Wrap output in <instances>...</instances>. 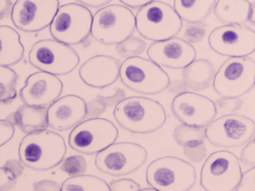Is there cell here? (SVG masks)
<instances>
[{
	"mask_svg": "<svg viewBox=\"0 0 255 191\" xmlns=\"http://www.w3.org/2000/svg\"><path fill=\"white\" fill-rule=\"evenodd\" d=\"M65 139L56 131L44 129L26 134L18 148L19 159L24 167L46 171L57 167L65 159Z\"/></svg>",
	"mask_w": 255,
	"mask_h": 191,
	"instance_id": "1",
	"label": "cell"
},
{
	"mask_svg": "<svg viewBox=\"0 0 255 191\" xmlns=\"http://www.w3.org/2000/svg\"><path fill=\"white\" fill-rule=\"evenodd\" d=\"M116 122L133 134H149L160 129L165 121L163 106L144 96H130L121 100L113 112Z\"/></svg>",
	"mask_w": 255,
	"mask_h": 191,
	"instance_id": "2",
	"label": "cell"
},
{
	"mask_svg": "<svg viewBox=\"0 0 255 191\" xmlns=\"http://www.w3.org/2000/svg\"><path fill=\"white\" fill-rule=\"evenodd\" d=\"M146 181L159 191H189L196 184V171L192 164L181 158L162 157L149 164Z\"/></svg>",
	"mask_w": 255,
	"mask_h": 191,
	"instance_id": "3",
	"label": "cell"
},
{
	"mask_svg": "<svg viewBox=\"0 0 255 191\" xmlns=\"http://www.w3.org/2000/svg\"><path fill=\"white\" fill-rule=\"evenodd\" d=\"M120 79L125 87L143 95H156L168 89L169 76L150 59L133 57L121 64Z\"/></svg>",
	"mask_w": 255,
	"mask_h": 191,
	"instance_id": "4",
	"label": "cell"
},
{
	"mask_svg": "<svg viewBox=\"0 0 255 191\" xmlns=\"http://www.w3.org/2000/svg\"><path fill=\"white\" fill-rule=\"evenodd\" d=\"M135 20L140 35L153 42L175 37L183 28L182 19L174 7L158 0L139 8Z\"/></svg>",
	"mask_w": 255,
	"mask_h": 191,
	"instance_id": "5",
	"label": "cell"
},
{
	"mask_svg": "<svg viewBox=\"0 0 255 191\" xmlns=\"http://www.w3.org/2000/svg\"><path fill=\"white\" fill-rule=\"evenodd\" d=\"M136 28L135 16L122 4L102 7L93 16L92 36L106 45H118L133 34Z\"/></svg>",
	"mask_w": 255,
	"mask_h": 191,
	"instance_id": "6",
	"label": "cell"
},
{
	"mask_svg": "<svg viewBox=\"0 0 255 191\" xmlns=\"http://www.w3.org/2000/svg\"><path fill=\"white\" fill-rule=\"evenodd\" d=\"M255 85V61L249 56L234 57L224 61L213 84L218 95L233 98H240Z\"/></svg>",
	"mask_w": 255,
	"mask_h": 191,
	"instance_id": "7",
	"label": "cell"
},
{
	"mask_svg": "<svg viewBox=\"0 0 255 191\" xmlns=\"http://www.w3.org/2000/svg\"><path fill=\"white\" fill-rule=\"evenodd\" d=\"M93 16L86 6L68 3L60 6L51 25L50 34L55 40L69 46L83 43L92 34Z\"/></svg>",
	"mask_w": 255,
	"mask_h": 191,
	"instance_id": "8",
	"label": "cell"
},
{
	"mask_svg": "<svg viewBox=\"0 0 255 191\" xmlns=\"http://www.w3.org/2000/svg\"><path fill=\"white\" fill-rule=\"evenodd\" d=\"M242 176L237 155L228 151H218L212 153L203 164L200 184L205 191H235Z\"/></svg>",
	"mask_w": 255,
	"mask_h": 191,
	"instance_id": "9",
	"label": "cell"
},
{
	"mask_svg": "<svg viewBox=\"0 0 255 191\" xmlns=\"http://www.w3.org/2000/svg\"><path fill=\"white\" fill-rule=\"evenodd\" d=\"M80 61L74 48L55 39L36 42L29 53V61L32 67L56 76L69 74L77 68Z\"/></svg>",
	"mask_w": 255,
	"mask_h": 191,
	"instance_id": "10",
	"label": "cell"
},
{
	"mask_svg": "<svg viewBox=\"0 0 255 191\" xmlns=\"http://www.w3.org/2000/svg\"><path fill=\"white\" fill-rule=\"evenodd\" d=\"M119 129L111 121L104 118H91L83 121L70 133V147L84 155L98 154L116 143Z\"/></svg>",
	"mask_w": 255,
	"mask_h": 191,
	"instance_id": "11",
	"label": "cell"
},
{
	"mask_svg": "<svg viewBox=\"0 0 255 191\" xmlns=\"http://www.w3.org/2000/svg\"><path fill=\"white\" fill-rule=\"evenodd\" d=\"M147 158V151L141 145L119 142L97 154L95 165L102 173L118 177L137 171L145 164Z\"/></svg>",
	"mask_w": 255,
	"mask_h": 191,
	"instance_id": "12",
	"label": "cell"
},
{
	"mask_svg": "<svg viewBox=\"0 0 255 191\" xmlns=\"http://www.w3.org/2000/svg\"><path fill=\"white\" fill-rule=\"evenodd\" d=\"M255 134V122L249 116L239 113L224 115L206 127V138L216 147H240Z\"/></svg>",
	"mask_w": 255,
	"mask_h": 191,
	"instance_id": "13",
	"label": "cell"
},
{
	"mask_svg": "<svg viewBox=\"0 0 255 191\" xmlns=\"http://www.w3.org/2000/svg\"><path fill=\"white\" fill-rule=\"evenodd\" d=\"M210 48L219 55L249 56L255 51V31L243 24H229L214 28L209 35Z\"/></svg>",
	"mask_w": 255,
	"mask_h": 191,
	"instance_id": "14",
	"label": "cell"
},
{
	"mask_svg": "<svg viewBox=\"0 0 255 191\" xmlns=\"http://www.w3.org/2000/svg\"><path fill=\"white\" fill-rule=\"evenodd\" d=\"M59 8V0H17L11 19L19 30L37 32L51 25Z\"/></svg>",
	"mask_w": 255,
	"mask_h": 191,
	"instance_id": "15",
	"label": "cell"
},
{
	"mask_svg": "<svg viewBox=\"0 0 255 191\" xmlns=\"http://www.w3.org/2000/svg\"><path fill=\"white\" fill-rule=\"evenodd\" d=\"M174 117L184 125L207 127L217 116L216 104L205 96L184 92L174 97L171 104Z\"/></svg>",
	"mask_w": 255,
	"mask_h": 191,
	"instance_id": "16",
	"label": "cell"
},
{
	"mask_svg": "<svg viewBox=\"0 0 255 191\" xmlns=\"http://www.w3.org/2000/svg\"><path fill=\"white\" fill-rule=\"evenodd\" d=\"M63 91V83L56 75L40 71L26 78L20 91L23 104L49 108L59 99Z\"/></svg>",
	"mask_w": 255,
	"mask_h": 191,
	"instance_id": "17",
	"label": "cell"
},
{
	"mask_svg": "<svg viewBox=\"0 0 255 191\" xmlns=\"http://www.w3.org/2000/svg\"><path fill=\"white\" fill-rule=\"evenodd\" d=\"M149 58L161 67L184 69L196 58V50L184 39L174 37L153 42L147 51Z\"/></svg>",
	"mask_w": 255,
	"mask_h": 191,
	"instance_id": "18",
	"label": "cell"
},
{
	"mask_svg": "<svg viewBox=\"0 0 255 191\" xmlns=\"http://www.w3.org/2000/svg\"><path fill=\"white\" fill-rule=\"evenodd\" d=\"M86 101L77 95H67L56 100L47 110L49 127L56 131L75 128L87 116Z\"/></svg>",
	"mask_w": 255,
	"mask_h": 191,
	"instance_id": "19",
	"label": "cell"
},
{
	"mask_svg": "<svg viewBox=\"0 0 255 191\" xmlns=\"http://www.w3.org/2000/svg\"><path fill=\"white\" fill-rule=\"evenodd\" d=\"M120 61L110 55H98L88 59L79 70L80 79L91 88H107L120 77Z\"/></svg>",
	"mask_w": 255,
	"mask_h": 191,
	"instance_id": "20",
	"label": "cell"
},
{
	"mask_svg": "<svg viewBox=\"0 0 255 191\" xmlns=\"http://www.w3.org/2000/svg\"><path fill=\"white\" fill-rule=\"evenodd\" d=\"M47 110L45 107H35L23 104L15 112L10 113L6 120L11 122L25 134H28L49 127Z\"/></svg>",
	"mask_w": 255,
	"mask_h": 191,
	"instance_id": "21",
	"label": "cell"
},
{
	"mask_svg": "<svg viewBox=\"0 0 255 191\" xmlns=\"http://www.w3.org/2000/svg\"><path fill=\"white\" fill-rule=\"evenodd\" d=\"M216 70L209 60L195 59L185 67L182 72L183 85L194 91H201L209 88L213 84Z\"/></svg>",
	"mask_w": 255,
	"mask_h": 191,
	"instance_id": "22",
	"label": "cell"
},
{
	"mask_svg": "<svg viewBox=\"0 0 255 191\" xmlns=\"http://www.w3.org/2000/svg\"><path fill=\"white\" fill-rule=\"evenodd\" d=\"M251 7L248 0H218L213 12L225 25L244 24L250 19Z\"/></svg>",
	"mask_w": 255,
	"mask_h": 191,
	"instance_id": "23",
	"label": "cell"
},
{
	"mask_svg": "<svg viewBox=\"0 0 255 191\" xmlns=\"http://www.w3.org/2000/svg\"><path fill=\"white\" fill-rule=\"evenodd\" d=\"M0 39V66L9 67L20 62L23 59L25 49L18 32L8 25H1Z\"/></svg>",
	"mask_w": 255,
	"mask_h": 191,
	"instance_id": "24",
	"label": "cell"
},
{
	"mask_svg": "<svg viewBox=\"0 0 255 191\" xmlns=\"http://www.w3.org/2000/svg\"><path fill=\"white\" fill-rule=\"evenodd\" d=\"M216 3V0H174V7L182 20L200 23L208 17Z\"/></svg>",
	"mask_w": 255,
	"mask_h": 191,
	"instance_id": "25",
	"label": "cell"
},
{
	"mask_svg": "<svg viewBox=\"0 0 255 191\" xmlns=\"http://www.w3.org/2000/svg\"><path fill=\"white\" fill-rule=\"evenodd\" d=\"M61 191H110L104 179L92 175H81L66 179Z\"/></svg>",
	"mask_w": 255,
	"mask_h": 191,
	"instance_id": "26",
	"label": "cell"
},
{
	"mask_svg": "<svg viewBox=\"0 0 255 191\" xmlns=\"http://www.w3.org/2000/svg\"><path fill=\"white\" fill-rule=\"evenodd\" d=\"M17 75L14 70L5 66H0V101L8 104L17 97Z\"/></svg>",
	"mask_w": 255,
	"mask_h": 191,
	"instance_id": "27",
	"label": "cell"
},
{
	"mask_svg": "<svg viewBox=\"0 0 255 191\" xmlns=\"http://www.w3.org/2000/svg\"><path fill=\"white\" fill-rule=\"evenodd\" d=\"M173 137L179 146H184L196 141L204 142L206 138V127L192 125H177L174 130Z\"/></svg>",
	"mask_w": 255,
	"mask_h": 191,
	"instance_id": "28",
	"label": "cell"
},
{
	"mask_svg": "<svg viewBox=\"0 0 255 191\" xmlns=\"http://www.w3.org/2000/svg\"><path fill=\"white\" fill-rule=\"evenodd\" d=\"M146 42L142 39L135 36H131L129 38L116 45V52L122 58H130L138 57L145 50Z\"/></svg>",
	"mask_w": 255,
	"mask_h": 191,
	"instance_id": "29",
	"label": "cell"
},
{
	"mask_svg": "<svg viewBox=\"0 0 255 191\" xmlns=\"http://www.w3.org/2000/svg\"><path fill=\"white\" fill-rule=\"evenodd\" d=\"M59 168L71 177L81 176L87 170V162L82 155H70L62 161Z\"/></svg>",
	"mask_w": 255,
	"mask_h": 191,
	"instance_id": "30",
	"label": "cell"
},
{
	"mask_svg": "<svg viewBox=\"0 0 255 191\" xmlns=\"http://www.w3.org/2000/svg\"><path fill=\"white\" fill-rule=\"evenodd\" d=\"M218 113L223 115L237 113L243 106V100L240 98L221 97L214 101Z\"/></svg>",
	"mask_w": 255,
	"mask_h": 191,
	"instance_id": "31",
	"label": "cell"
},
{
	"mask_svg": "<svg viewBox=\"0 0 255 191\" xmlns=\"http://www.w3.org/2000/svg\"><path fill=\"white\" fill-rule=\"evenodd\" d=\"M183 154L185 156L194 163L202 161L207 155V149L203 141H196L189 143L183 146Z\"/></svg>",
	"mask_w": 255,
	"mask_h": 191,
	"instance_id": "32",
	"label": "cell"
},
{
	"mask_svg": "<svg viewBox=\"0 0 255 191\" xmlns=\"http://www.w3.org/2000/svg\"><path fill=\"white\" fill-rule=\"evenodd\" d=\"M207 31L205 24L190 23L186 26L184 37L189 43H198L204 38Z\"/></svg>",
	"mask_w": 255,
	"mask_h": 191,
	"instance_id": "33",
	"label": "cell"
},
{
	"mask_svg": "<svg viewBox=\"0 0 255 191\" xmlns=\"http://www.w3.org/2000/svg\"><path fill=\"white\" fill-rule=\"evenodd\" d=\"M110 191H139L141 185L130 179L113 180L109 184Z\"/></svg>",
	"mask_w": 255,
	"mask_h": 191,
	"instance_id": "34",
	"label": "cell"
},
{
	"mask_svg": "<svg viewBox=\"0 0 255 191\" xmlns=\"http://www.w3.org/2000/svg\"><path fill=\"white\" fill-rule=\"evenodd\" d=\"M18 176L2 166L0 168V191H8L14 188Z\"/></svg>",
	"mask_w": 255,
	"mask_h": 191,
	"instance_id": "35",
	"label": "cell"
},
{
	"mask_svg": "<svg viewBox=\"0 0 255 191\" xmlns=\"http://www.w3.org/2000/svg\"><path fill=\"white\" fill-rule=\"evenodd\" d=\"M240 161L244 165L255 167V136H253L242 149Z\"/></svg>",
	"mask_w": 255,
	"mask_h": 191,
	"instance_id": "36",
	"label": "cell"
},
{
	"mask_svg": "<svg viewBox=\"0 0 255 191\" xmlns=\"http://www.w3.org/2000/svg\"><path fill=\"white\" fill-rule=\"evenodd\" d=\"M237 191H255V167L243 173Z\"/></svg>",
	"mask_w": 255,
	"mask_h": 191,
	"instance_id": "37",
	"label": "cell"
},
{
	"mask_svg": "<svg viewBox=\"0 0 255 191\" xmlns=\"http://www.w3.org/2000/svg\"><path fill=\"white\" fill-rule=\"evenodd\" d=\"M15 132L14 125L6 119L0 120V137H1V146L9 142L14 137Z\"/></svg>",
	"mask_w": 255,
	"mask_h": 191,
	"instance_id": "38",
	"label": "cell"
},
{
	"mask_svg": "<svg viewBox=\"0 0 255 191\" xmlns=\"http://www.w3.org/2000/svg\"><path fill=\"white\" fill-rule=\"evenodd\" d=\"M62 185L50 179L38 181L33 184L34 191H61Z\"/></svg>",
	"mask_w": 255,
	"mask_h": 191,
	"instance_id": "39",
	"label": "cell"
},
{
	"mask_svg": "<svg viewBox=\"0 0 255 191\" xmlns=\"http://www.w3.org/2000/svg\"><path fill=\"white\" fill-rule=\"evenodd\" d=\"M2 166L15 173L18 177L23 174V165L20 161L15 159L8 160V161H5V164Z\"/></svg>",
	"mask_w": 255,
	"mask_h": 191,
	"instance_id": "40",
	"label": "cell"
},
{
	"mask_svg": "<svg viewBox=\"0 0 255 191\" xmlns=\"http://www.w3.org/2000/svg\"><path fill=\"white\" fill-rule=\"evenodd\" d=\"M78 4L92 8H101L108 5L113 0H76Z\"/></svg>",
	"mask_w": 255,
	"mask_h": 191,
	"instance_id": "41",
	"label": "cell"
},
{
	"mask_svg": "<svg viewBox=\"0 0 255 191\" xmlns=\"http://www.w3.org/2000/svg\"><path fill=\"white\" fill-rule=\"evenodd\" d=\"M122 4L130 8H141L156 0H119Z\"/></svg>",
	"mask_w": 255,
	"mask_h": 191,
	"instance_id": "42",
	"label": "cell"
},
{
	"mask_svg": "<svg viewBox=\"0 0 255 191\" xmlns=\"http://www.w3.org/2000/svg\"><path fill=\"white\" fill-rule=\"evenodd\" d=\"M12 7L11 0H0V19H2L6 16Z\"/></svg>",
	"mask_w": 255,
	"mask_h": 191,
	"instance_id": "43",
	"label": "cell"
},
{
	"mask_svg": "<svg viewBox=\"0 0 255 191\" xmlns=\"http://www.w3.org/2000/svg\"><path fill=\"white\" fill-rule=\"evenodd\" d=\"M249 22L255 25V1H254L251 7V15Z\"/></svg>",
	"mask_w": 255,
	"mask_h": 191,
	"instance_id": "44",
	"label": "cell"
},
{
	"mask_svg": "<svg viewBox=\"0 0 255 191\" xmlns=\"http://www.w3.org/2000/svg\"><path fill=\"white\" fill-rule=\"evenodd\" d=\"M139 191H159L157 190L154 189V188H144V189H141Z\"/></svg>",
	"mask_w": 255,
	"mask_h": 191,
	"instance_id": "45",
	"label": "cell"
},
{
	"mask_svg": "<svg viewBox=\"0 0 255 191\" xmlns=\"http://www.w3.org/2000/svg\"><path fill=\"white\" fill-rule=\"evenodd\" d=\"M254 136H255V135H254Z\"/></svg>",
	"mask_w": 255,
	"mask_h": 191,
	"instance_id": "46",
	"label": "cell"
}]
</instances>
